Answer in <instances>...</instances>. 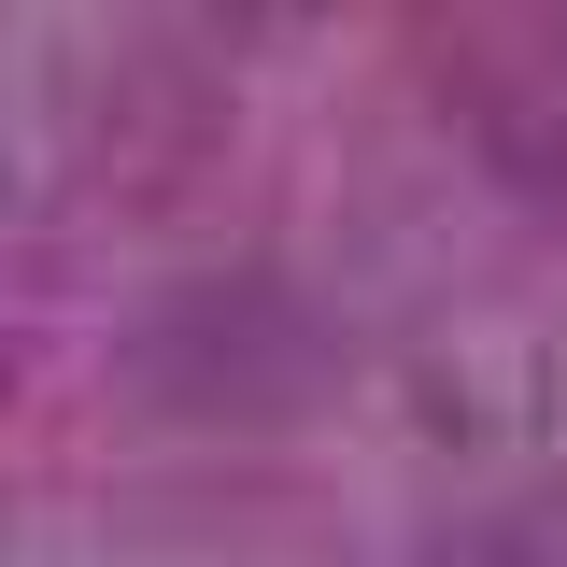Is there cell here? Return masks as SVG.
Wrapping results in <instances>:
<instances>
[{
	"instance_id": "cell-2",
	"label": "cell",
	"mask_w": 567,
	"mask_h": 567,
	"mask_svg": "<svg viewBox=\"0 0 567 567\" xmlns=\"http://www.w3.org/2000/svg\"><path fill=\"white\" fill-rule=\"evenodd\" d=\"M412 567H567V539H539V525H468V539H425Z\"/></svg>"
},
{
	"instance_id": "cell-3",
	"label": "cell",
	"mask_w": 567,
	"mask_h": 567,
	"mask_svg": "<svg viewBox=\"0 0 567 567\" xmlns=\"http://www.w3.org/2000/svg\"><path fill=\"white\" fill-rule=\"evenodd\" d=\"M0 398H14V354H0Z\"/></svg>"
},
{
	"instance_id": "cell-1",
	"label": "cell",
	"mask_w": 567,
	"mask_h": 567,
	"mask_svg": "<svg viewBox=\"0 0 567 567\" xmlns=\"http://www.w3.org/2000/svg\"><path fill=\"white\" fill-rule=\"evenodd\" d=\"M312 369V327L284 284H185L156 327H142V383L171 412H284Z\"/></svg>"
}]
</instances>
